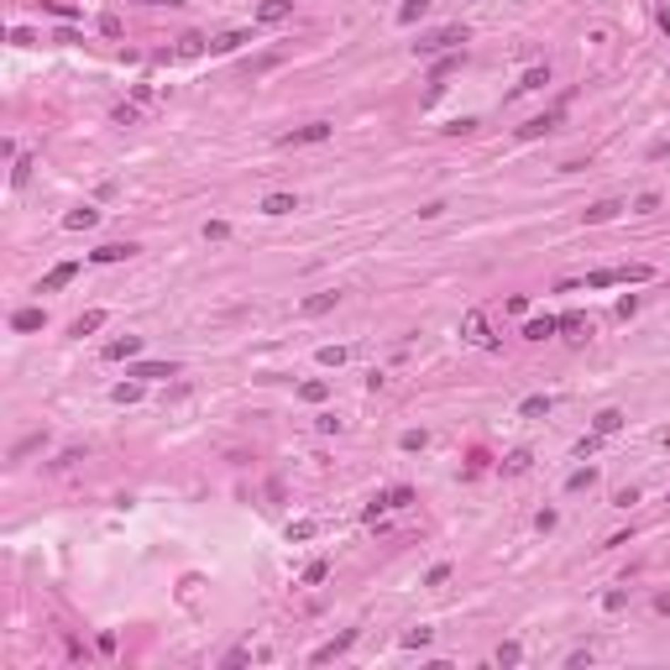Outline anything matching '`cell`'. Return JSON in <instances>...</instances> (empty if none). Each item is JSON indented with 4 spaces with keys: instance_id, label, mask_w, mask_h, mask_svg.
<instances>
[{
    "instance_id": "obj_1",
    "label": "cell",
    "mask_w": 670,
    "mask_h": 670,
    "mask_svg": "<svg viewBox=\"0 0 670 670\" xmlns=\"http://www.w3.org/2000/svg\"><path fill=\"white\" fill-rule=\"evenodd\" d=\"M330 120H310V126H293V131H283L278 137V147H319V142H330Z\"/></svg>"
},
{
    "instance_id": "obj_2",
    "label": "cell",
    "mask_w": 670,
    "mask_h": 670,
    "mask_svg": "<svg viewBox=\"0 0 670 670\" xmlns=\"http://www.w3.org/2000/svg\"><path fill=\"white\" fill-rule=\"evenodd\" d=\"M461 42H466V26H440V32L419 37L414 52H419V58H430V52H445V47H461Z\"/></svg>"
},
{
    "instance_id": "obj_3",
    "label": "cell",
    "mask_w": 670,
    "mask_h": 670,
    "mask_svg": "<svg viewBox=\"0 0 670 670\" xmlns=\"http://www.w3.org/2000/svg\"><path fill=\"white\" fill-rule=\"evenodd\" d=\"M461 335H466L472 346H482V351H492V346H498V335L487 330V314H482V310H466V319H461Z\"/></svg>"
},
{
    "instance_id": "obj_4",
    "label": "cell",
    "mask_w": 670,
    "mask_h": 670,
    "mask_svg": "<svg viewBox=\"0 0 670 670\" xmlns=\"http://www.w3.org/2000/svg\"><path fill=\"white\" fill-rule=\"evenodd\" d=\"M351 645H356V628H346V634H335L330 645H319V649L310 654V665H330L335 654H346V649H351Z\"/></svg>"
},
{
    "instance_id": "obj_5",
    "label": "cell",
    "mask_w": 670,
    "mask_h": 670,
    "mask_svg": "<svg viewBox=\"0 0 670 670\" xmlns=\"http://www.w3.org/2000/svg\"><path fill=\"white\" fill-rule=\"evenodd\" d=\"M262 26H278V21H288L293 16V0H257V11H251Z\"/></svg>"
},
{
    "instance_id": "obj_6",
    "label": "cell",
    "mask_w": 670,
    "mask_h": 670,
    "mask_svg": "<svg viewBox=\"0 0 670 670\" xmlns=\"http://www.w3.org/2000/svg\"><path fill=\"white\" fill-rule=\"evenodd\" d=\"M335 304H341V293H335V288H330V293H310V299L299 304V314H304V319H319V314H330Z\"/></svg>"
},
{
    "instance_id": "obj_7",
    "label": "cell",
    "mask_w": 670,
    "mask_h": 670,
    "mask_svg": "<svg viewBox=\"0 0 670 670\" xmlns=\"http://www.w3.org/2000/svg\"><path fill=\"white\" fill-rule=\"evenodd\" d=\"M623 210H628V205H623V199H597V205H592V210H586V225H608V220H618V215H623Z\"/></svg>"
},
{
    "instance_id": "obj_8",
    "label": "cell",
    "mask_w": 670,
    "mask_h": 670,
    "mask_svg": "<svg viewBox=\"0 0 670 670\" xmlns=\"http://www.w3.org/2000/svg\"><path fill=\"white\" fill-rule=\"evenodd\" d=\"M555 126H560V110H545V115L524 120V126H518V137H524V142H534V137H545V131H555Z\"/></svg>"
},
{
    "instance_id": "obj_9",
    "label": "cell",
    "mask_w": 670,
    "mask_h": 670,
    "mask_svg": "<svg viewBox=\"0 0 670 670\" xmlns=\"http://www.w3.org/2000/svg\"><path fill=\"white\" fill-rule=\"evenodd\" d=\"M137 351H142V335H120V341L105 346V361H131Z\"/></svg>"
},
{
    "instance_id": "obj_10",
    "label": "cell",
    "mask_w": 670,
    "mask_h": 670,
    "mask_svg": "<svg viewBox=\"0 0 670 670\" xmlns=\"http://www.w3.org/2000/svg\"><path fill=\"white\" fill-rule=\"evenodd\" d=\"M74 278H79V262H58V267H52V273L42 278V288H37V293H52V288L74 283Z\"/></svg>"
},
{
    "instance_id": "obj_11",
    "label": "cell",
    "mask_w": 670,
    "mask_h": 670,
    "mask_svg": "<svg viewBox=\"0 0 670 670\" xmlns=\"http://www.w3.org/2000/svg\"><path fill=\"white\" fill-rule=\"evenodd\" d=\"M173 372H178L173 361H137V367H131V377H137V382H152V377H173Z\"/></svg>"
},
{
    "instance_id": "obj_12",
    "label": "cell",
    "mask_w": 670,
    "mask_h": 670,
    "mask_svg": "<svg viewBox=\"0 0 670 670\" xmlns=\"http://www.w3.org/2000/svg\"><path fill=\"white\" fill-rule=\"evenodd\" d=\"M95 220H100L95 205H79V210H69V215H63V231H89Z\"/></svg>"
},
{
    "instance_id": "obj_13",
    "label": "cell",
    "mask_w": 670,
    "mask_h": 670,
    "mask_svg": "<svg viewBox=\"0 0 670 670\" xmlns=\"http://www.w3.org/2000/svg\"><path fill=\"white\" fill-rule=\"evenodd\" d=\"M555 330H560V319L555 314H540V319H529V325H524V341H550Z\"/></svg>"
},
{
    "instance_id": "obj_14",
    "label": "cell",
    "mask_w": 670,
    "mask_h": 670,
    "mask_svg": "<svg viewBox=\"0 0 670 670\" xmlns=\"http://www.w3.org/2000/svg\"><path fill=\"white\" fill-rule=\"evenodd\" d=\"M560 330H566L571 341H592V319L586 314H560Z\"/></svg>"
},
{
    "instance_id": "obj_15",
    "label": "cell",
    "mask_w": 670,
    "mask_h": 670,
    "mask_svg": "<svg viewBox=\"0 0 670 670\" xmlns=\"http://www.w3.org/2000/svg\"><path fill=\"white\" fill-rule=\"evenodd\" d=\"M42 325H47L42 310H16V314H11V330H21V335L26 330H42Z\"/></svg>"
},
{
    "instance_id": "obj_16",
    "label": "cell",
    "mask_w": 670,
    "mask_h": 670,
    "mask_svg": "<svg viewBox=\"0 0 670 670\" xmlns=\"http://www.w3.org/2000/svg\"><path fill=\"white\" fill-rule=\"evenodd\" d=\"M293 210H299V199H293V194H267L262 199V215H293Z\"/></svg>"
},
{
    "instance_id": "obj_17",
    "label": "cell",
    "mask_w": 670,
    "mask_h": 670,
    "mask_svg": "<svg viewBox=\"0 0 670 670\" xmlns=\"http://www.w3.org/2000/svg\"><path fill=\"white\" fill-rule=\"evenodd\" d=\"M95 262H126V257H137V246H126V241H110V246H100V251H89Z\"/></svg>"
},
{
    "instance_id": "obj_18",
    "label": "cell",
    "mask_w": 670,
    "mask_h": 670,
    "mask_svg": "<svg viewBox=\"0 0 670 670\" xmlns=\"http://www.w3.org/2000/svg\"><path fill=\"white\" fill-rule=\"evenodd\" d=\"M100 325H105V310H84V314H79L74 325H69V335H95Z\"/></svg>"
},
{
    "instance_id": "obj_19",
    "label": "cell",
    "mask_w": 670,
    "mask_h": 670,
    "mask_svg": "<svg viewBox=\"0 0 670 670\" xmlns=\"http://www.w3.org/2000/svg\"><path fill=\"white\" fill-rule=\"evenodd\" d=\"M592 430H597V435H618V430H623V409H602L597 419H592Z\"/></svg>"
},
{
    "instance_id": "obj_20",
    "label": "cell",
    "mask_w": 670,
    "mask_h": 670,
    "mask_svg": "<svg viewBox=\"0 0 670 670\" xmlns=\"http://www.w3.org/2000/svg\"><path fill=\"white\" fill-rule=\"evenodd\" d=\"M555 404L545 393H534V398H524V404H518V414H524V419H545V414H550Z\"/></svg>"
},
{
    "instance_id": "obj_21",
    "label": "cell",
    "mask_w": 670,
    "mask_h": 670,
    "mask_svg": "<svg viewBox=\"0 0 670 670\" xmlns=\"http://www.w3.org/2000/svg\"><path fill=\"white\" fill-rule=\"evenodd\" d=\"M241 42H251V32H220L215 42H210V52H236Z\"/></svg>"
},
{
    "instance_id": "obj_22",
    "label": "cell",
    "mask_w": 670,
    "mask_h": 670,
    "mask_svg": "<svg viewBox=\"0 0 670 670\" xmlns=\"http://www.w3.org/2000/svg\"><path fill=\"white\" fill-rule=\"evenodd\" d=\"M529 466H534V455H529V450H508V455H503V472H508V477L529 472Z\"/></svg>"
},
{
    "instance_id": "obj_23",
    "label": "cell",
    "mask_w": 670,
    "mask_h": 670,
    "mask_svg": "<svg viewBox=\"0 0 670 670\" xmlns=\"http://www.w3.org/2000/svg\"><path fill=\"white\" fill-rule=\"evenodd\" d=\"M586 487H597V472H592V466H581V472L566 477V492H586Z\"/></svg>"
},
{
    "instance_id": "obj_24",
    "label": "cell",
    "mask_w": 670,
    "mask_h": 670,
    "mask_svg": "<svg viewBox=\"0 0 670 670\" xmlns=\"http://www.w3.org/2000/svg\"><path fill=\"white\" fill-rule=\"evenodd\" d=\"M314 534H319L314 518H299V524H288V545H304V540H314Z\"/></svg>"
},
{
    "instance_id": "obj_25",
    "label": "cell",
    "mask_w": 670,
    "mask_h": 670,
    "mask_svg": "<svg viewBox=\"0 0 670 670\" xmlns=\"http://www.w3.org/2000/svg\"><path fill=\"white\" fill-rule=\"evenodd\" d=\"M299 398H304V404H325V398H330V382H304Z\"/></svg>"
},
{
    "instance_id": "obj_26",
    "label": "cell",
    "mask_w": 670,
    "mask_h": 670,
    "mask_svg": "<svg viewBox=\"0 0 670 670\" xmlns=\"http://www.w3.org/2000/svg\"><path fill=\"white\" fill-rule=\"evenodd\" d=\"M42 445H47V435H26L21 445L11 450V461H26V455H32V450H42Z\"/></svg>"
},
{
    "instance_id": "obj_27",
    "label": "cell",
    "mask_w": 670,
    "mask_h": 670,
    "mask_svg": "<svg viewBox=\"0 0 670 670\" xmlns=\"http://www.w3.org/2000/svg\"><path fill=\"white\" fill-rule=\"evenodd\" d=\"M545 84H550V69H529L524 79H518V89H524V95H529V89H545Z\"/></svg>"
},
{
    "instance_id": "obj_28",
    "label": "cell",
    "mask_w": 670,
    "mask_h": 670,
    "mask_svg": "<svg viewBox=\"0 0 670 670\" xmlns=\"http://www.w3.org/2000/svg\"><path fill=\"white\" fill-rule=\"evenodd\" d=\"M330 576V560H310V566H304V586H319Z\"/></svg>"
},
{
    "instance_id": "obj_29",
    "label": "cell",
    "mask_w": 670,
    "mask_h": 670,
    "mask_svg": "<svg viewBox=\"0 0 670 670\" xmlns=\"http://www.w3.org/2000/svg\"><path fill=\"white\" fill-rule=\"evenodd\" d=\"M649 278V267L645 262H628V267H618V283H645Z\"/></svg>"
},
{
    "instance_id": "obj_30",
    "label": "cell",
    "mask_w": 670,
    "mask_h": 670,
    "mask_svg": "<svg viewBox=\"0 0 670 670\" xmlns=\"http://www.w3.org/2000/svg\"><path fill=\"white\" fill-rule=\"evenodd\" d=\"M430 639H435V628H409V634H404V649H424Z\"/></svg>"
},
{
    "instance_id": "obj_31",
    "label": "cell",
    "mask_w": 670,
    "mask_h": 670,
    "mask_svg": "<svg viewBox=\"0 0 670 670\" xmlns=\"http://www.w3.org/2000/svg\"><path fill=\"white\" fill-rule=\"evenodd\" d=\"M424 11H430V0H409V6L398 11V21H404V26H414V21L424 16Z\"/></svg>"
},
{
    "instance_id": "obj_32",
    "label": "cell",
    "mask_w": 670,
    "mask_h": 670,
    "mask_svg": "<svg viewBox=\"0 0 670 670\" xmlns=\"http://www.w3.org/2000/svg\"><path fill=\"white\" fill-rule=\"evenodd\" d=\"M32 157H16V168H11V183H16V189H26V178H32Z\"/></svg>"
},
{
    "instance_id": "obj_33",
    "label": "cell",
    "mask_w": 670,
    "mask_h": 670,
    "mask_svg": "<svg viewBox=\"0 0 670 670\" xmlns=\"http://www.w3.org/2000/svg\"><path fill=\"white\" fill-rule=\"evenodd\" d=\"M654 210H660V194H654V189H645V194L634 199V215H654Z\"/></svg>"
},
{
    "instance_id": "obj_34",
    "label": "cell",
    "mask_w": 670,
    "mask_h": 670,
    "mask_svg": "<svg viewBox=\"0 0 670 670\" xmlns=\"http://www.w3.org/2000/svg\"><path fill=\"white\" fill-rule=\"evenodd\" d=\"M398 445H404V450H424V445H430V435H424V430H404V435H398Z\"/></svg>"
},
{
    "instance_id": "obj_35",
    "label": "cell",
    "mask_w": 670,
    "mask_h": 670,
    "mask_svg": "<svg viewBox=\"0 0 670 670\" xmlns=\"http://www.w3.org/2000/svg\"><path fill=\"white\" fill-rule=\"evenodd\" d=\"M608 283H618V273H613V267H597V273H586V288H608Z\"/></svg>"
},
{
    "instance_id": "obj_36",
    "label": "cell",
    "mask_w": 670,
    "mask_h": 670,
    "mask_svg": "<svg viewBox=\"0 0 670 670\" xmlns=\"http://www.w3.org/2000/svg\"><path fill=\"white\" fill-rule=\"evenodd\" d=\"M346 361V346H319V367H341Z\"/></svg>"
},
{
    "instance_id": "obj_37",
    "label": "cell",
    "mask_w": 670,
    "mask_h": 670,
    "mask_svg": "<svg viewBox=\"0 0 670 670\" xmlns=\"http://www.w3.org/2000/svg\"><path fill=\"white\" fill-rule=\"evenodd\" d=\"M110 398H115V404H137V398H142V382H120Z\"/></svg>"
},
{
    "instance_id": "obj_38",
    "label": "cell",
    "mask_w": 670,
    "mask_h": 670,
    "mask_svg": "<svg viewBox=\"0 0 670 670\" xmlns=\"http://www.w3.org/2000/svg\"><path fill=\"white\" fill-rule=\"evenodd\" d=\"M597 445H602V435H597V430H592V435H581V440H576V461H586V455H592Z\"/></svg>"
},
{
    "instance_id": "obj_39",
    "label": "cell",
    "mask_w": 670,
    "mask_h": 670,
    "mask_svg": "<svg viewBox=\"0 0 670 670\" xmlns=\"http://www.w3.org/2000/svg\"><path fill=\"white\" fill-rule=\"evenodd\" d=\"M414 503V487H387V508H409Z\"/></svg>"
},
{
    "instance_id": "obj_40",
    "label": "cell",
    "mask_w": 670,
    "mask_h": 670,
    "mask_svg": "<svg viewBox=\"0 0 670 670\" xmlns=\"http://www.w3.org/2000/svg\"><path fill=\"white\" fill-rule=\"evenodd\" d=\"M110 120H115V126H137V105H115Z\"/></svg>"
},
{
    "instance_id": "obj_41",
    "label": "cell",
    "mask_w": 670,
    "mask_h": 670,
    "mask_svg": "<svg viewBox=\"0 0 670 670\" xmlns=\"http://www.w3.org/2000/svg\"><path fill=\"white\" fill-rule=\"evenodd\" d=\"M178 52H183V58H194V52H205V37H178Z\"/></svg>"
},
{
    "instance_id": "obj_42",
    "label": "cell",
    "mask_w": 670,
    "mask_h": 670,
    "mask_svg": "<svg viewBox=\"0 0 670 670\" xmlns=\"http://www.w3.org/2000/svg\"><path fill=\"white\" fill-rule=\"evenodd\" d=\"M450 581V566H430L424 571V586H445Z\"/></svg>"
},
{
    "instance_id": "obj_43",
    "label": "cell",
    "mask_w": 670,
    "mask_h": 670,
    "mask_svg": "<svg viewBox=\"0 0 670 670\" xmlns=\"http://www.w3.org/2000/svg\"><path fill=\"white\" fill-rule=\"evenodd\" d=\"M225 236H231V225H225V220H205V241H225Z\"/></svg>"
},
{
    "instance_id": "obj_44",
    "label": "cell",
    "mask_w": 670,
    "mask_h": 670,
    "mask_svg": "<svg viewBox=\"0 0 670 670\" xmlns=\"http://www.w3.org/2000/svg\"><path fill=\"white\" fill-rule=\"evenodd\" d=\"M314 430H319V435H341V419H335V414H319Z\"/></svg>"
},
{
    "instance_id": "obj_45",
    "label": "cell",
    "mask_w": 670,
    "mask_h": 670,
    "mask_svg": "<svg viewBox=\"0 0 670 670\" xmlns=\"http://www.w3.org/2000/svg\"><path fill=\"white\" fill-rule=\"evenodd\" d=\"M534 529L550 534V529H555V508H540V513H534Z\"/></svg>"
},
{
    "instance_id": "obj_46",
    "label": "cell",
    "mask_w": 670,
    "mask_h": 670,
    "mask_svg": "<svg viewBox=\"0 0 670 670\" xmlns=\"http://www.w3.org/2000/svg\"><path fill=\"white\" fill-rule=\"evenodd\" d=\"M602 608H608V613H623V608H628V592H608V597H602Z\"/></svg>"
},
{
    "instance_id": "obj_47",
    "label": "cell",
    "mask_w": 670,
    "mask_h": 670,
    "mask_svg": "<svg viewBox=\"0 0 670 670\" xmlns=\"http://www.w3.org/2000/svg\"><path fill=\"white\" fill-rule=\"evenodd\" d=\"M518 660H524V649H518V645H503L498 649V665H518Z\"/></svg>"
},
{
    "instance_id": "obj_48",
    "label": "cell",
    "mask_w": 670,
    "mask_h": 670,
    "mask_svg": "<svg viewBox=\"0 0 670 670\" xmlns=\"http://www.w3.org/2000/svg\"><path fill=\"white\" fill-rule=\"evenodd\" d=\"M634 310H639V299H634V293H623V299H618V319H628Z\"/></svg>"
},
{
    "instance_id": "obj_49",
    "label": "cell",
    "mask_w": 670,
    "mask_h": 670,
    "mask_svg": "<svg viewBox=\"0 0 670 670\" xmlns=\"http://www.w3.org/2000/svg\"><path fill=\"white\" fill-rule=\"evenodd\" d=\"M100 32L105 37H120V16H100Z\"/></svg>"
},
{
    "instance_id": "obj_50",
    "label": "cell",
    "mask_w": 670,
    "mask_h": 670,
    "mask_svg": "<svg viewBox=\"0 0 670 670\" xmlns=\"http://www.w3.org/2000/svg\"><path fill=\"white\" fill-rule=\"evenodd\" d=\"M152 6H183V0H152Z\"/></svg>"
},
{
    "instance_id": "obj_51",
    "label": "cell",
    "mask_w": 670,
    "mask_h": 670,
    "mask_svg": "<svg viewBox=\"0 0 670 670\" xmlns=\"http://www.w3.org/2000/svg\"><path fill=\"white\" fill-rule=\"evenodd\" d=\"M665 445H670V430H665Z\"/></svg>"
}]
</instances>
